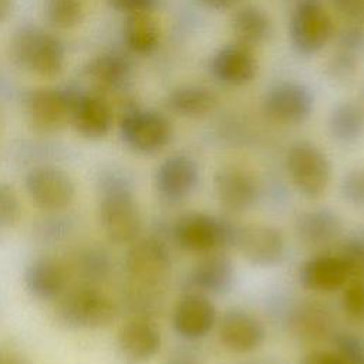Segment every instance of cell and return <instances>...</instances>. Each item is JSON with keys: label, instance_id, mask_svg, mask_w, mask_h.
Listing matches in <instances>:
<instances>
[{"label": "cell", "instance_id": "obj_37", "mask_svg": "<svg viewBox=\"0 0 364 364\" xmlns=\"http://www.w3.org/2000/svg\"><path fill=\"white\" fill-rule=\"evenodd\" d=\"M159 0H109V4L122 13L135 14V13H152Z\"/></svg>", "mask_w": 364, "mask_h": 364}, {"label": "cell", "instance_id": "obj_29", "mask_svg": "<svg viewBox=\"0 0 364 364\" xmlns=\"http://www.w3.org/2000/svg\"><path fill=\"white\" fill-rule=\"evenodd\" d=\"M364 46V34L351 28L346 31L340 40L337 51L331 55L327 64V73L331 78L343 81L353 77L357 70L361 48Z\"/></svg>", "mask_w": 364, "mask_h": 364}, {"label": "cell", "instance_id": "obj_27", "mask_svg": "<svg viewBox=\"0 0 364 364\" xmlns=\"http://www.w3.org/2000/svg\"><path fill=\"white\" fill-rule=\"evenodd\" d=\"M161 30L151 13L128 14L124 24V40L136 54H151L159 44Z\"/></svg>", "mask_w": 364, "mask_h": 364}, {"label": "cell", "instance_id": "obj_4", "mask_svg": "<svg viewBox=\"0 0 364 364\" xmlns=\"http://www.w3.org/2000/svg\"><path fill=\"white\" fill-rule=\"evenodd\" d=\"M11 55L40 77H55L64 67V47L53 34L40 28L21 30L11 43Z\"/></svg>", "mask_w": 364, "mask_h": 364}, {"label": "cell", "instance_id": "obj_19", "mask_svg": "<svg viewBox=\"0 0 364 364\" xmlns=\"http://www.w3.org/2000/svg\"><path fill=\"white\" fill-rule=\"evenodd\" d=\"M300 282L314 291H336L351 279L350 267L343 256H317L300 267Z\"/></svg>", "mask_w": 364, "mask_h": 364}, {"label": "cell", "instance_id": "obj_17", "mask_svg": "<svg viewBox=\"0 0 364 364\" xmlns=\"http://www.w3.org/2000/svg\"><path fill=\"white\" fill-rule=\"evenodd\" d=\"M74 97L55 90L41 88L28 100V117L33 127L41 132H55L71 119Z\"/></svg>", "mask_w": 364, "mask_h": 364}, {"label": "cell", "instance_id": "obj_33", "mask_svg": "<svg viewBox=\"0 0 364 364\" xmlns=\"http://www.w3.org/2000/svg\"><path fill=\"white\" fill-rule=\"evenodd\" d=\"M343 310L354 320L364 318V279H350L343 291Z\"/></svg>", "mask_w": 364, "mask_h": 364}, {"label": "cell", "instance_id": "obj_5", "mask_svg": "<svg viewBox=\"0 0 364 364\" xmlns=\"http://www.w3.org/2000/svg\"><path fill=\"white\" fill-rule=\"evenodd\" d=\"M286 168L293 185L307 198L321 196L331 179L327 155L309 141L294 142L286 154Z\"/></svg>", "mask_w": 364, "mask_h": 364}, {"label": "cell", "instance_id": "obj_36", "mask_svg": "<svg viewBox=\"0 0 364 364\" xmlns=\"http://www.w3.org/2000/svg\"><path fill=\"white\" fill-rule=\"evenodd\" d=\"M336 346V353L344 364H364V341L355 334H340Z\"/></svg>", "mask_w": 364, "mask_h": 364}, {"label": "cell", "instance_id": "obj_41", "mask_svg": "<svg viewBox=\"0 0 364 364\" xmlns=\"http://www.w3.org/2000/svg\"><path fill=\"white\" fill-rule=\"evenodd\" d=\"M196 1H199L205 7H209L213 10H223V9H229V7L235 6L240 0H196Z\"/></svg>", "mask_w": 364, "mask_h": 364}, {"label": "cell", "instance_id": "obj_34", "mask_svg": "<svg viewBox=\"0 0 364 364\" xmlns=\"http://www.w3.org/2000/svg\"><path fill=\"white\" fill-rule=\"evenodd\" d=\"M21 216V202L13 186L0 182V228L14 226Z\"/></svg>", "mask_w": 364, "mask_h": 364}, {"label": "cell", "instance_id": "obj_10", "mask_svg": "<svg viewBox=\"0 0 364 364\" xmlns=\"http://www.w3.org/2000/svg\"><path fill=\"white\" fill-rule=\"evenodd\" d=\"M314 108L311 91L301 82L283 81L274 84L263 98L264 114L284 125L304 122Z\"/></svg>", "mask_w": 364, "mask_h": 364}, {"label": "cell", "instance_id": "obj_26", "mask_svg": "<svg viewBox=\"0 0 364 364\" xmlns=\"http://www.w3.org/2000/svg\"><path fill=\"white\" fill-rule=\"evenodd\" d=\"M328 129L340 144H354L364 136V108L354 101H343L334 105Z\"/></svg>", "mask_w": 364, "mask_h": 364}, {"label": "cell", "instance_id": "obj_40", "mask_svg": "<svg viewBox=\"0 0 364 364\" xmlns=\"http://www.w3.org/2000/svg\"><path fill=\"white\" fill-rule=\"evenodd\" d=\"M0 364H28L18 353L0 347Z\"/></svg>", "mask_w": 364, "mask_h": 364}, {"label": "cell", "instance_id": "obj_12", "mask_svg": "<svg viewBox=\"0 0 364 364\" xmlns=\"http://www.w3.org/2000/svg\"><path fill=\"white\" fill-rule=\"evenodd\" d=\"M218 311L213 301L200 291L183 294L172 314L175 331L186 340H198L205 337L215 326Z\"/></svg>", "mask_w": 364, "mask_h": 364}, {"label": "cell", "instance_id": "obj_42", "mask_svg": "<svg viewBox=\"0 0 364 364\" xmlns=\"http://www.w3.org/2000/svg\"><path fill=\"white\" fill-rule=\"evenodd\" d=\"M10 11V0H0V21L7 17Z\"/></svg>", "mask_w": 364, "mask_h": 364}, {"label": "cell", "instance_id": "obj_3", "mask_svg": "<svg viewBox=\"0 0 364 364\" xmlns=\"http://www.w3.org/2000/svg\"><path fill=\"white\" fill-rule=\"evenodd\" d=\"M333 34V17L318 0H299L294 4L289 21V37L299 54H317Z\"/></svg>", "mask_w": 364, "mask_h": 364}, {"label": "cell", "instance_id": "obj_15", "mask_svg": "<svg viewBox=\"0 0 364 364\" xmlns=\"http://www.w3.org/2000/svg\"><path fill=\"white\" fill-rule=\"evenodd\" d=\"M199 181V168L186 154H173L165 158L155 172L158 193L171 202L189 196Z\"/></svg>", "mask_w": 364, "mask_h": 364}, {"label": "cell", "instance_id": "obj_7", "mask_svg": "<svg viewBox=\"0 0 364 364\" xmlns=\"http://www.w3.org/2000/svg\"><path fill=\"white\" fill-rule=\"evenodd\" d=\"M236 228L226 220L208 213H188L181 216L173 226V237L181 249L209 253L233 243Z\"/></svg>", "mask_w": 364, "mask_h": 364}, {"label": "cell", "instance_id": "obj_14", "mask_svg": "<svg viewBox=\"0 0 364 364\" xmlns=\"http://www.w3.org/2000/svg\"><path fill=\"white\" fill-rule=\"evenodd\" d=\"M212 75L222 84L240 87L249 84L257 73L253 47L233 41L220 47L210 58Z\"/></svg>", "mask_w": 364, "mask_h": 364}, {"label": "cell", "instance_id": "obj_28", "mask_svg": "<svg viewBox=\"0 0 364 364\" xmlns=\"http://www.w3.org/2000/svg\"><path fill=\"white\" fill-rule=\"evenodd\" d=\"M131 70L129 61L117 53H107L95 57L88 64L87 78L100 90H112L119 87Z\"/></svg>", "mask_w": 364, "mask_h": 364}, {"label": "cell", "instance_id": "obj_39", "mask_svg": "<svg viewBox=\"0 0 364 364\" xmlns=\"http://www.w3.org/2000/svg\"><path fill=\"white\" fill-rule=\"evenodd\" d=\"M300 364H344V361L336 351L317 350L306 354L301 358Z\"/></svg>", "mask_w": 364, "mask_h": 364}, {"label": "cell", "instance_id": "obj_1", "mask_svg": "<svg viewBox=\"0 0 364 364\" xmlns=\"http://www.w3.org/2000/svg\"><path fill=\"white\" fill-rule=\"evenodd\" d=\"M98 215L109 242L131 245L139 237L142 218L134 192L125 179L111 176L104 182Z\"/></svg>", "mask_w": 364, "mask_h": 364}, {"label": "cell", "instance_id": "obj_22", "mask_svg": "<svg viewBox=\"0 0 364 364\" xmlns=\"http://www.w3.org/2000/svg\"><path fill=\"white\" fill-rule=\"evenodd\" d=\"M235 267L232 260L216 252L200 257L191 272V282L200 293H226L232 289Z\"/></svg>", "mask_w": 364, "mask_h": 364}, {"label": "cell", "instance_id": "obj_8", "mask_svg": "<svg viewBox=\"0 0 364 364\" xmlns=\"http://www.w3.org/2000/svg\"><path fill=\"white\" fill-rule=\"evenodd\" d=\"M172 260L168 247L156 237H142L131 243L125 256L128 277L142 289H155L169 276Z\"/></svg>", "mask_w": 364, "mask_h": 364}, {"label": "cell", "instance_id": "obj_9", "mask_svg": "<svg viewBox=\"0 0 364 364\" xmlns=\"http://www.w3.org/2000/svg\"><path fill=\"white\" fill-rule=\"evenodd\" d=\"M24 185L33 205L44 212H63L75 196V185L70 175L50 165L33 168L26 175Z\"/></svg>", "mask_w": 364, "mask_h": 364}, {"label": "cell", "instance_id": "obj_20", "mask_svg": "<svg viewBox=\"0 0 364 364\" xmlns=\"http://www.w3.org/2000/svg\"><path fill=\"white\" fill-rule=\"evenodd\" d=\"M24 284L36 299L57 300L67 290L68 272L53 257H38L27 266Z\"/></svg>", "mask_w": 364, "mask_h": 364}, {"label": "cell", "instance_id": "obj_24", "mask_svg": "<svg viewBox=\"0 0 364 364\" xmlns=\"http://www.w3.org/2000/svg\"><path fill=\"white\" fill-rule=\"evenodd\" d=\"M166 105L179 117L199 118L215 109L218 105V95L205 85L183 84L169 92Z\"/></svg>", "mask_w": 364, "mask_h": 364}, {"label": "cell", "instance_id": "obj_13", "mask_svg": "<svg viewBox=\"0 0 364 364\" xmlns=\"http://www.w3.org/2000/svg\"><path fill=\"white\" fill-rule=\"evenodd\" d=\"M219 203L230 212H245L257 199V183L253 175L239 165H223L213 176Z\"/></svg>", "mask_w": 364, "mask_h": 364}, {"label": "cell", "instance_id": "obj_30", "mask_svg": "<svg viewBox=\"0 0 364 364\" xmlns=\"http://www.w3.org/2000/svg\"><path fill=\"white\" fill-rule=\"evenodd\" d=\"M331 314L320 303H307L299 307L293 317V327L297 336L306 340H317L331 328Z\"/></svg>", "mask_w": 364, "mask_h": 364}, {"label": "cell", "instance_id": "obj_21", "mask_svg": "<svg viewBox=\"0 0 364 364\" xmlns=\"http://www.w3.org/2000/svg\"><path fill=\"white\" fill-rule=\"evenodd\" d=\"M70 121L82 136L98 139L105 136L111 128L112 108L100 95L74 97Z\"/></svg>", "mask_w": 364, "mask_h": 364}, {"label": "cell", "instance_id": "obj_35", "mask_svg": "<svg viewBox=\"0 0 364 364\" xmlns=\"http://www.w3.org/2000/svg\"><path fill=\"white\" fill-rule=\"evenodd\" d=\"M341 195L354 206H364V165L350 169L341 181Z\"/></svg>", "mask_w": 364, "mask_h": 364}, {"label": "cell", "instance_id": "obj_31", "mask_svg": "<svg viewBox=\"0 0 364 364\" xmlns=\"http://www.w3.org/2000/svg\"><path fill=\"white\" fill-rule=\"evenodd\" d=\"M80 276L84 277V283L95 284L104 280L111 272V259L104 249L87 247L80 250L75 264Z\"/></svg>", "mask_w": 364, "mask_h": 364}, {"label": "cell", "instance_id": "obj_23", "mask_svg": "<svg viewBox=\"0 0 364 364\" xmlns=\"http://www.w3.org/2000/svg\"><path fill=\"white\" fill-rule=\"evenodd\" d=\"M343 232L340 216L331 209H313L303 212L296 220L299 239L309 246H324L334 242Z\"/></svg>", "mask_w": 364, "mask_h": 364}, {"label": "cell", "instance_id": "obj_2", "mask_svg": "<svg viewBox=\"0 0 364 364\" xmlns=\"http://www.w3.org/2000/svg\"><path fill=\"white\" fill-rule=\"evenodd\" d=\"M58 320L73 328H102L117 317L114 299L97 284L82 283L67 289L57 299L55 309Z\"/></svg>", "mask_w": 364, "mask_h": 364}, {"label": "cell", "instance_id": "obj_18", "mask_svg": "<svg viewBox=\"0 0 364 364\" xmlns=\"http://www.w3.org/2000/svg\"><path fill=\"white\" fill-rule=\"evenodd\" d=\"M162 346L161 331L146 317L129 318L118 333V347L131 363H145L155 357Z\"/></svg>", "mask_w": 364, "mask_h": 364}, {"label": "cell", "instance_id": "obj_6", "mask_svg": "<svg viewBox=\"0 0 364 364\" xmlns=\"http://www.w3.org/2000/svg\"><path fill=\"white\" fill-rule=\"evenodd\" d=\"M124 142L135 152L155 154L162 151L172 139L171 121L155 109H128L121 119Z\"/></svg>", "mask_w": 364, "mask_h": 364}, {"label": "cell", "instance_id": "obj_16", "mask_svg": "<svg viewBox=\"0 0 364 364\" xmlns=\"http://www.w3.org/2000/svg\"><path fill=\"white\" fill-rule=\"evenodd\" d=\"M266 338L260 320L242 309L226 310L219 321V340L233 353H250Z\"/></svg>", "mask_w": 364, "mask_h": 364}, {"label": "cell", "instance_id": "obj_38", "mask_svg": "<svg viewBox=\"0 0 364 364\" xmlns=\"http://www.w3.org/2000/svg\"><path fill=\"white\" fill-rule=\"evenodd\" d=\"M336 10L350 20L364 17V0H331Z\"/></svg>", "mask_w": 364, "mask_h": 364}, {"label": "cell", "instance_id": "obj_11", "mask_svg": "<svg viewBox=\"0 0 364 364\" xmlns=\"http://www.w3.org/2000/svg\"><path fill=\"white\" fill-rule=\"evenodd\" d=\"M233 245L246 260L257 266L279 263L286 250L282 232L264 223H249L236 228Z\"/></svg>", "mask_w": 364, "mask_h": 364}, {"label": "cell", "instance_id": "obj_43", "mask_svg": "<svg viewBox=\"0 0 364 364\" xmlns=\"http://www.w3.org/2000/svg\"><path fill=\"white\" fill-rule=\"evenodd\" d=\"M168 364H195L192 360H189L188 357H176L173 360H171Z\"/></svg>", "mask_w": 364, "mask_h": 364}, {"label": "cell", "instance_id": "obj_25", "mask_svg": "<svg viewBox=\"0 0 364 364\" xmlns=\"http://www.w3.org/2000/svg\"><path fill=\"white\" fill-rule=\"evenodd\" d=\"M230 26L236 41L249 47L262 44L272 33V20L269 14L255 4L239 7L232 16Z\"/></svg>", "mask_w": 364, "mask_h": 364}, {"label": "cell", "instance_id": "obj_32", "mask_svg": "<svg viewBox=\"0 0 364 364\" xmlns=\"http://www.w3.org/2000/svg\"><path fill=\"white\" fill-rule=\"evenodd\" d=\"M48 20L58 28L75 27L84 14V0H47Z\"/></svg>", "mask_w": 364, "mask_h": 364}]
</instances>
